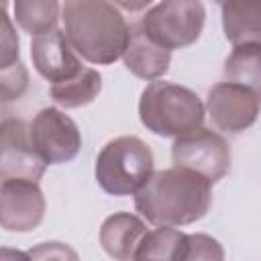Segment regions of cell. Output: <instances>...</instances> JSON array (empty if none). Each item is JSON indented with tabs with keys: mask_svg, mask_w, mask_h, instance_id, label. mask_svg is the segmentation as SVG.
Listing matches in <instances>:
<instances>
[{
	"mask_svg": "<svg viewBox=\"0 0 261 261\" xmlns=\"http://www.w3.org/2000/svg\"><path fill=\"white\" fill-rule=\"evenodd\" d=\"M212 204V184L202 175L169 167L155 171L135 194L137 212L155 226H186L206 216Z\"/></svg>",
	"mask_w": 261,
	"mask_h": 261,
	"instance_id": "cell-1",
	"label": "cell"
},
{
	"mask_svg": "<svg viewBox=\"0 0 261 261\" xmlns=\"http://www.w3.org/2000/svg\"><path fill=\"white\" fill-rule=\"evenodd\" d=\"M63 33L71 49L90 63L120 59L130 39V24L120 8L106 0H67L61 4Z\"/></svg>",
	"mask_w": 261,
	"mask_h": 261,
	"instance_id": "cell-2",
	"label": "cell"
},
{
	"mask_svg": "<svg viewBox=\"0 0 261 261\" xmlns=\"http://www.w3.org/2000/svg\"><path fill=\"white\" fill-rule=\"evenodd\" d=\"M204 104L190 90L165 80L149 82L139 100V118L159 137H181L202 126Z\"/></svg>",
	"mask_w": 261,
	"mask_h": 261,
	"instance_id": "cell-3",
	"label": "cell"
},
{
	"mask_svg": "<svg viewBox=\"0 0 261 261\" xmlns=\"http://www.w3.org/2000/svg\"><path fill=\"white\" fill-rule=\"evenodd\" d=\"M153 153L139 137H116L108 141L96 159V181L112 196L137 194L153 171Z\"/></svg>",
	"mask_w": 261,
	"mask_h": 261,
	"instance_id": "cell-4",
	"label": "cell"
},
{
	"mask_svg": "<svg viewBox=\"0 0 261 261\" xmlns=\"http://www.w3.org/2000/svg\"><path fill=\"white\" fill-rule=\"evenodd\" d=\"M206 20L204 4L198 0H173L151 6L141 16V29L159 47L171 51L198 41Z\"/></svg>",
	"mask_w": 261,
	"mask_h": 261,
	"instance_id": "cell-5",
	"label": "cell"
},
{
	"mask_svg": "<svg viewBox=\"0 0 261 261\" xmlns=\"http://www.w3.org/2000/svg\"><path fill=\"white\" fill-rule=\"evenodd\" d=\"M171 159L175 167L190 169L214 184L230 169V147L212 128H196L173 141Z\"/></svg>",
	"mask_w": 261,
	"mask_h": 261,
	"instance_id": "cell-6",
	"label": "cell"
},
{
	"mask_svg": "<svg viewBox=\"0 0 261 261\" xmlns=\"http://www.w3.org/2000/svg\"><path fill=\"white\" fill-rule=\"evenodd\" d=\"M29 130L33 147L47 165L71 161L82 147V135L77 124L59 108L49 106L39 110L29 124Z\"/></svg>",
	"mask_w": 261,
	"mask_h": 261,
	"instance_id": "cell-7",
	"label": "cell"
},
{
	"mask_svg": "<svg viewBox=\"0 0 261 261\" xmlns=\"http://www.w3.org/2000/svg\"><path fill=\"white\" fill-rule=\"evenodd\" d=\"M0 177L2 179H27L39 184L45 173V159L37 153L31 141V130L24 120L6 116L2 120L0 143Z\"/></svg>",
	"mask_w": 261,
	"mask_h": 261,
	"instance_id": "cell-8",
	"label": "cell"
},
{
	"mask_svg": "<svg viewBox=\"0 0 261 261\" xmlns=\"http://www.w3.org/2000/svg\"><path fill=\"white\" fill-rule=\"evenodd\" d=\"M45 216V196L35 181L2 179L0 186V222L4 230H35Z\"/></svg>",
	"mask_w": 261,
	"mask_h": 261,
	"instance_id": "cell-9",
	"label": "cell"
},
{
	"mask_svg": "<svg viewBox=\"0 0 261 261\" xmlns=\"http://www.w3.org/2000/svg\"><path fill=\"white\" fill-rule=\"evenodd\" d=\"M259 98L230 82H220L210 88L206 108L212 122L226 133H241L249 128L259 116Z\"/></svg>",
	"mask_w": 261,
	"mask_h": 261,
	"instance_id": "cell-10",
	"label": "cell"
},
{
	"mask_svg": "<svg viewBox=\"0 0 261 261\" xmlns=\"http://www.w3.org/2000/svg\"><path fill=\"white\" fill-rule=\"evenodd\" d=\"M31 59L35 69L53 84L71 80L84 67L77 59V53L65 39V33L55 29L51 33L33 37L31 41Z\"/></svg>",
	"mask_w": 261,
	"mask_h": 261,
	"instance_id": "cell-11",
	"label": "cell"
},
{
	"mask_svg": "<svg viewBox=\"0 0 261 261\" xmlns=\"http://www.w3.org/2000/svg\"><path fill=\"white\" fill-rule=\"evenodd\" d=\"M147 224L130 212H116L100 226V245L114 261H135L147 234Z\"/></svg>",
	"mask_w": 261,
	"mask_h": 261,
	"instance_id": "cell-12",
	"label": "cell"
},
{
	"mask_svg": "<svg viewBox=\"0 0 261 261\" xmlns=\"http://www.w3.org/2000/svg\"><path fill=\"white\" fill-rule=\"evenodd\" d=\"M122 59H124L126 69L133 75L147 80V82H155L163 73H167L169 61H171V51L153 43L141 29V22H133L130 39H128Z\"/></svg>",
	"mask_w": 261,
	"mask_h": 261,
	"instance_id": "cell-13",
	"label": "cell"
},
{
	"mask_svg": "<svg viewBox=\"0 0 261 261\" xmlns=\"http://www.w3.org/2000/svg\"><path fill=\"white\" fill-rule=\"evenodd\" d=\"M222 29L232 47L261 45V2H224Z\"/></svg>",
	"mask_w": 261,
	"mask_h": 261,
	"instance_id": "cell-14",
	"label": "cell"
},
{
	"mask_svg": "<svg viewBox=\"0 0 261 261\" xmlns=\"http://www.w3.org/2000/svg\"><path fill=\"white\" fill-rule=\"evenodd\" d=\"M190 247V234L159 226L149 230L135 255V261H184Z\"/></svg>",
	"mask_w": 261,
	"mask_h": 261,
	"instance_id": "cell-15",
	"label": "cell"
},
{
	"mask_svg": "<svg viewBox=\"0 0 261 261\" xmlns=\"http://www.w3.org/2000/svg\"><path fill=\"white\" fill-rule=\"evenodd\" d=\"M224 77L251 90L261 100V45L234 47L224 61Z\"/></svg>",
	"mask_w": 261,
	"mask_h": 261,
	"instance_id": "cell-16",
	"label": "cell"
},
{
	"mask_svg": "<svg viewBox=\"0 0 261 261\" xmlns=\"http://www.w3.org/2000/svg\"><path fill=\"white\" fill-rule=\"evenodd\" d=\"M100 88H102V75L94 67H82L77 75L61 84H53L49 92L59 106L80 108L94 102V98L100 94Z\"/></svg>",
	"mask_w": 261,
	"mask_h": 261,
	"instance_id": "cell-17",
	"label": "cell"
},
{
	"mask_svg": "<svg viewBox=\"0 0 261 261\" xmlns=\"http://www.w3.org/2000/svg\"><path fill=\"white\" fill-rule=\"evenodd\" d=\"M12 8H14L16 24L33 37L57 29L61 6L55 0H16Z\"/></svg>",
	"mask_w": 261,
	"mask_h": 261,
	"instance_id": "cell-18",
	"label": "cell"
},
{
	"mask_svg": "<svg viewBox=\"0 0 261 261\" xmlns=\"http://www.w3.org/2000/svg\"><path fill=\"white\" fill-rule=\"evenodd\" d=\"M29 88V73L27 67L18 61L14 65L2 67L0 69V94H2V102H12L18 100L24 90Z\"/></svg>",
	"mask_w": 261,
	"mask_h": 261,
	"instance_id": "cell-19",
	"label": "cell"
},
{
	"mask_svg": "<svg viewBox=\"0 0 261 261\" xmlns=\"http://www.w3.org/2000/svg\"><path fill=\"white\" fill-rule=\"evenodd\" d=\"M184 261H224V249L210 234L196 232L190 234V247Z\"/></svg>",
	"mask_w": 261,
	"mask_h": 261,
	"instance_id": "cell-20",
	"label": "cell"
},
{
	"mask_svg": "<svg viewBox=\"0 0 261 261\" xmlns=\"http://www.w3.org/2000/svg\"><path fill=\"white\" fill-rule=\"evenodd\" d=\"M2 29H0V69L18 63V37L14 33L12 20L6 12V4H2Z\"/></svg>",
	"mask_w": 261,
	"mask_h": 261,
	"instance_id": "cell-21",
	"label": "cell"
},
{
	"mask_svg": "<svg viewBox=\"0 0 261 261\" xmlns=\"http://www.w3.org/2000/svg\"><path fill=\"white\" fill-rule=\"evenodd\" d=\"M29 255L33 261H80L77 253L69 245L57 241L35 245L33 249H29Z\"/></svg>",
	"mask_w": 261,
	"mask_h": 261,
	"instance_id": "cell-22",
	"label": "cell"
},
{
	"mask_svg": "<svg viewBox=\"0 0 261 261\" xmlns=\"http://www.w3.org/2000/svg\"><path fill=\"white\" fill-rule=\"evenodd\" d=\"M0 261H33L29 251H18V249H10V247H2L0 249Z\"/></svg>",
	"mask_w": 261,
	"mask_h": 261,
	"instance_id": "cell-23",
	"label": "cell"
}]
</instances>
